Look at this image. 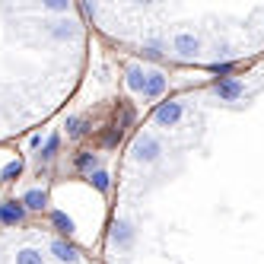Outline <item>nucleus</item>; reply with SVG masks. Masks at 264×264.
Returning <instances> with one entry per match:
<instances>
[{
	"mask_svg": "<svg viewBox=\"0 0 264 264\" xmlns=\"http://www.w3.org/2000/svg\"><path fill=\"white\" fill-rule=\"evenodd\" d=\"M26 220V207L16 201H7V204H0V223H10V226H16Z\"/></svg>",
	"mask_w": 264,
	"mask_h": 264,
	"instance_id": "1",
	"label": "nucleus"
},
{
	"mask_svg": "<svg viewBox=\"0 0 264 264\" xmlns=\"http://www.w3.org/2000/svg\"><path fill=\"white\" fill-rule=\"evenodd\" d=\"M178 115H182V105L178 102H166V105H159V112H156V118H159L162 124H175Z\"/></svg>",
	"mask_w": 264,
	"mask_h": 264,
	"instance_id": "2",
	"label": "nucleus"
},
{
	"mask_svg": "<svg viewBox=\"0 0 264 264\" xmlns=\"http://www.w3.org/2000/svg\"><path fill=\"white\" fill-rule=\"evenodd\" d=\"M175 48H178V54L191 57V54L197 51V39H194V35H178V39H175Z\"/></svg>",
	"mask_w": 264,
	"mask_h": 264,
	"instance_id": "3",
	"label": "nucleus"
},
{
	"mask_svg": "<svg viewBox=\"0 0 264 264\" xmlns=\"http://www.w3.org/2000/svg\"><path fill=\"white\" fill-rule=\"evenodd\" d=\"M217 92L223 95V99H236V95L242 92V83L239 80H223V83H217Z\"/></svg>",
	"mask_w": 264,
	"mask_h": 264,
	"instance_id": "4",
	"label": "nucleus"
},
{
	"mask_svg": "<svg viewBox=\"0 0 264 264\" xmlns=\"http://www.w3.org/2000/svg\"><path fill=\"white\" fill-rule=\"evenodd\" d=\"M22 204H26L29 210H42L45 204H48V194H45V191H39V188H35V191H29V194L22 197Z\"/></svg>",
	"mask_w": 264,
	"mask_h": 264,
	"instance_id": "5",
	"label": "nucleus"
},
{
	"mask_svg": "<svg viewBox=\"0 0 264 264\" xmlns=\"http://www.w3.org/2000/svg\"><path fill=\"white\" fill-rule=\"evenodd\" d=\"M166 89V77H159V74H150V80H147V89H143V95H159Z\"/></svg>",
	"mask_w": 264,
	"mask_h": 264,
	"instance_id": "6",
	"label": "nucleus"
},
{
	"mask_svg": "<svg viewBox=\"0 0 264 264\" xmlns=\"http://www.w3.org/2000/svg\"><path fill=\"white\" fill-rule=\"evenodd\" d=\"M51 251H54V255L61 258V261H77V251L70 248L67 242H54V245H51Z\"/></svg>",
	"mask_w": 264,
	"mask_h": 264,
	"instance_id": "7",
	"label": "nucleus"
},
{
	"mask_svg": "<svg viewBox=\"0 0 264 264\" xmlns=\"http://www.w3.org/2000/svg\"><path fill=\"white\" fill-rule=\"evenodd\" d=\"M137 159H156V143L153 140H140L137 143Z\"/></svg>",
	"mask_w": 264,
	"mask_h": 264,
	"instance_id": "8",
	"label": "nucleus"
},
{
	"mask_svg": "<svg viewBox=\"0 0 264 264\" xmlns=\"http://www.w3.org/2000/svg\"><path fill=\"white\" fill-rule=\"evenodd\" d=\"M19 172H22V162H19V159H13V162H7V166H4L0 178H4V182H10V178H16Z\"/></svg>",
	"mask_w": 264,
	"mask_h": 264,
	"instance_id": "9",
	"label": "nucleus"
},
{
	"mask_svg": "<svg viewBox=\"0 0 264 264\" xmlns=\"http://www.w3.org/2000/svg\"><path fill=\"white\" fill-rule=\"evenodd\" d=\"M16 264H42V255H39V251H32V248H26V251H19V255H16Z\"/></svg>",
	"mask_w": 264,
	"mask_h": 264,
	"instance_id": "10",
	"label": "nucleus"
},
{
	"mask_svg": "<svg viewBox=\"0 0 264 264\" xmlns=\"http://www.w3.org/2000/svg\"><path fill=\"white\" fill-rule=\"evenodd\" d=\"M115 242H121V245L130 242V233H127V226H124V223H121V226H115Z\"/></svg>",
	"mask_w": 264,
	"mask_h": 264,
	"instance_id": "11",
	"label": "nucleus"
},
{
	"mask_svg": "<svg viewBox=\"0 0 264 264\" xmlns=\"http://www.w3.org/2000/svg\"><path fill=\"white\" fill-rule=\"evenodd\" d=\"M51 220H54L57 226H61V229H64V233H70V229H74V223H70V220L64 217V213H51Z\"/></svg>",
	"mask_w": 264,
	"mask_h": 264,
	"instance_id": "12",
	"label": "nucleus"
},
{
	"mask_svg": "<svg viewBox=\"0 0 264 264\" xmlns=\"http://www.w3.org/2000/svg\"><path fill=\"white\" fill-rule=\"evenodd\" d=\"M57 143H61L57 137H48V143H45V159H51V156L57 153Z\"/></svg>",
	"mask_w": 264,
	"mask_h": 264,
	"instance_id": "13",
	"label": "nucleus"
},
{
	"mask_svg": "<svg viewBox=\"0 0 264 264\" xmlns=\"http://www.w3.org/2000/svg\"><path fill=\"white\" fill-rule=\"evenodd\" d=\"M92 182H95V188H102V191L109 188V182H105V175H102V172H95V175H92Z\"/></svg>",
	"mask_w": 264,
	"mask_h": 264,
	"instance_id": "14",
	"label": "nucleus"
}]
</instances>
